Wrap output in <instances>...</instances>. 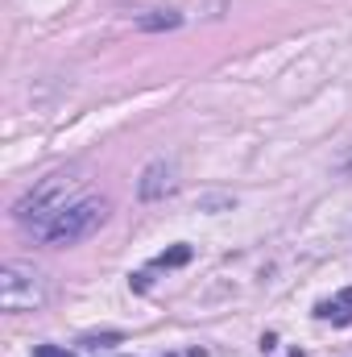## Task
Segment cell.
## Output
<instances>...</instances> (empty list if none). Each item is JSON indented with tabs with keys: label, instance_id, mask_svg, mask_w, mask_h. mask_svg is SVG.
<instances>
[{
	"label": "cell",
	"instance_id": "1",
	"mask_svg": "<svg viewBox=\"0 0 352 357\" xmlns=\"http://www.w3.org/2000/svg\"><path fill=\"white\" fill-rule=\"evenodd\" d=\"M88 195V187H83V175L79 171H54V175H46L21 204H17V220L29 229V233H38V229H46L58 212H67L75 199H83Z\"/></svg>",
	"mask_w": 352,
	"mask_h": 357
},
{
	"label": "cell",
	"instance_id": "2",
	"mask_svg": "<svg viewBox=\"0 0 352 357\" xmlns=\"http://www.w3.org/2000/svg\"><path fill=\"white\" fill-rule=\"evenodd\" d=\"M104 220H108V199L88 191V195L75 199L67 212H58L46 229H38L33 241H46V245H75V241H88Z\"/></svg>",
	"mask_w": 352,
	"mask_h": 357
},
{
	"label": "cell",
	"instance_id": "6",
	"mask_svg": "<svg viewBox=\"0 0 352 357\" xmlns=\"http://www.w3.org/2000/svg\"><path fill=\"white\" fill-rule=\"evenodd\" d=\"M178 21H182L178 13H166V17H141L137 25H141V29H175Z\"/></svg>",
	"mask_w": 352,
	"mask_h": 357
},
{
	"label": "cell",
	"instance_id": "7",
	"mask_svg": "<svg viewBox=\"0 0 352 357\" xmlns=\"http://www.w3.org/2000/svg\"><path fill=\"white\" fill-rule=\"evenodd\" d=\"M186 258H191V250H186V245H175V250H166V254H162L154 266H182Z\"/></svg>",
	"mask_w": 352,
	"mask_h": 357
},
{
	"label": "cell",
	"instance_id": "5",
	"mask_svg": "<svg viewBox=\"0 0 352 357\" xmlns=\"http://www.w3.org/2000/svg\"><path fill=\"white\" fill-rule=\"evenodd\" d=\"M315 316L319 320H328V324H352V287H344L336 299H323V303H315Z\"/></svg>",
	"mask_w": 352,
	"mask_h": 357
},
{
	"label": "cell",
	"instance_id": "4",
	"mask_svg": "<svg viewBox=\"0 0 352 357\" xmlns=\"http://www.w3.org/2000/svg\"><path fill=\"white\" fill-rule=\"evenodd\" d=\"M170 191H175V167L170 162L145 167V175H141V199H162Z\"/></svg>",
	"mask_w": 352,
	"mask_h": 357
},
{
	"label": "cell",
	"instance_id": "8",
	"mask_svg": "<svg viewBox=\"0 0 352 357\" xmlns=\"http://www.w3.org/2000/svg\"><path fill=\"white\" fill-rule=\"evenodd\" d=\"M120 345V333H104V337H83V349H112Z\"/></svg>",
	"mask_w": 352,
	"mask_h": 357
},
{
	"label": "cell",
	"instance_id": "3",
	"mask_svg": "<svg viewBox=\"0 0 352 357\" xmlns=\"http://www.w3.org/2000/svg\"><path fill=\"white\" fill-rule=\"evenodd\" d=\"M50 299V282L29 262H4L0 266V307L4 312H33Z\"/></svg>",
	"mask_w": 352,
	"mask_h": 357
},
{
	"label": "cell",
	"instance_id": "9",
	"mask_svg": "<svg viewBox=\"0 0 352 357\" xmlns=\"http://www.w3.org/2000/svg\"><path fill=\"white\" fill-rule=\"evenodd\" d=\"M33 357H75V354H71V349H58V345H38Z\"/></svg>",
	"mask_w": 352,
	"mask_h": 357
}]
</instances>
